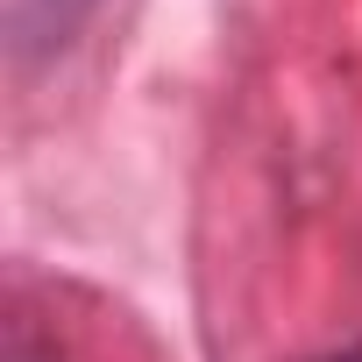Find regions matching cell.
Listing matches in <instances>:
<instances>
[{
	"label": "cell",
	"instance_id": "obj_3",
	"mask_svg": "<svg viewBox=\"0 0 362 362\" xmlns=\"http://www.w3.org/2000/svg\"><path fill=\"white\" fill-rule=\"evenodd\" d=\"M320 362H362V341H348V348H334V355H320Z\"/></svg>",
	"mask_w": 362,
	"mask_h": 362
},
{
	"label": "cell",
	"instance_id": "obj_1",
	"mask_svg": "<svg viewBox=\"0 0 362 362\" xmlns=\"http://www.w3.org/2000/svg\"><path fill=\"white\" fill-rule=\"evenodd\" d=\"M100 0H0V50L15 71L50 64L57 50H71V36L93 22Z\"/></svg>",
	"mask_w": 362,
	"mask_h": 362
},
{
	"label": "cell",
	"instance_id": "obj_2",
	"mask_svg": "<svg viewBox=\"0 0 362 362\" xmlns=\"http://www.w3.org/2000/svg\"><path fill=\"white\" fill-rule=\"evenodd\" d=\"M0 362H57V355L43 348V334H36L29 320H8V341H0Z\"/></svg>",
	"mask_w": 362,
	"mask_h": 362
}]
</instances>
